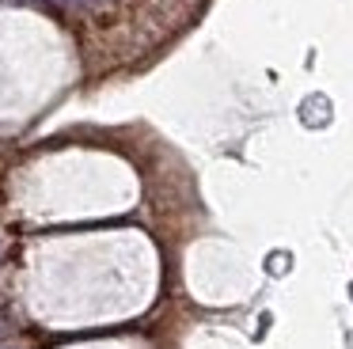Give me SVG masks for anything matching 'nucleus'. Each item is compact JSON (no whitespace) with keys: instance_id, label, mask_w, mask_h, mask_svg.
Segmentation results:
<instances>
[{"instance_id":"nucleus-1","label":"nucleus","mask_w":353,"mask_h":349,"mask_svg":"<svg viewBox=\"0 0 353 349\" xmlns=\"http://www.w3.org/2000/svg\"><path fill=\"white\" fill-rule=\"evenodd\" d=\"M57 4H84V0H57Z\"/></svg>"},{"instance_id":"nucleus-2","label":"nucleus","mask_w":353,"mask_h":349,"mask_svg":"<svg viewBox=\"0 0 353 349\" xmlns=\"http://www.w3.org/2000/svg\"><path fill=\"white\" fill-rule=\"evenodd\" d=\"M84 4H99V0H84Z\"/></svg>"}]
</instances>
